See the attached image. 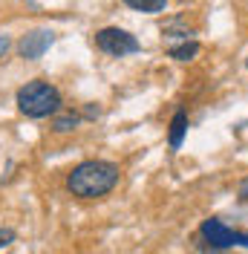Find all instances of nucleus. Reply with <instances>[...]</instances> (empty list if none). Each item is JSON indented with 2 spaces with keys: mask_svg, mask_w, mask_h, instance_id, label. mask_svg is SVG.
Instances as JSON below:
<instances>
[{
  "mask_svg": "<svg viewBox=\"0 0 248 254\" xmlns=\"http://www.w3.org/2000/svg\"><path fill=\"white\" fill-rule=\"evenodd\" d=\"M119 182V165L104 162V159H90V162H81L78 168H72V174L66 176V188L72 196L81 199H95V196H104L116 188Z\"/></svg>",
  "mask_w": 248,
  "mask_h": 254,
  "instance_id": "nucleus-1",
  "label": "nucleus"
},
{
  "mask_svg": "<svg viewBox=\"0 0 248 254\" xmlns=\"http://www.w3.org/2000/svg\"><path fill=\"white\" fill-rule=\"evenodd\" d=\"M17 107L29 119H44L61 110V93L49 81H29L17 90Z\"/></svg>",
  "mask_w": 248,
  "mask_h": 254,
  "instance_id": "nucleus-2",
  "label": "nucleus"
},
{
  "mask_svg": "<svg viewBox=\"0 0 248 254\" xmlns=\"http://www.w3.org/2000/svg\"><path fill=\"white\" fill-rule=\"evenodd\" d=\"M95 47L101 49V52H107V55H116V58H122V55H133V52H139V41L130 35V32L119 29V26H107V29L95 32Z\"/></svg>",
  "mask_w": 248,
  "mask_h": 254,
  "instance_id": "nucleus-3",
  "label": "nucleus"
},
{
  "mask_svg": "<svg viewBox=\"0 0 248 254\" xmlns=\"http://www.w3.org/2000/svg\"><path fill=\"white\" fill-rule=\"evenodd\" d=\"M202 237L208 240L211 246H217V249H231V246H246L248 249V234L231 231L225 222H219V220H205L202 222Z\"/></svg>",
  "mask_w": 248,
  "mask_h": 254,
  "instance_id": "nucleus-4",
  "label": "nucleus"
},
{
  "mask_svg": "<svg viewBox=\"0 0 248 254\" xmlns=\"http://www.w3.org/2000/svg\"><path fill=\"white\" fill-rule=\"evenodd\" d=\"M49 44H52V32H29L23 41H20V55L23 58H29V61H35V58H41L44 52L49 49Z\"/></svg>",
  "mask_w": 248,
  "mask_h": 254,
  "instance_id": "nucleus-5",
  "label": "nucleus"
},
{
  "mask_svg": "<svg viewBox=\"0 0 248 254\" xmlns=\"http://www.w3.org/2000/svg\"><path fill=\"white\" fill-rule=\"evenodd\" d=\"M185 130H187V116L179 110L176 116H173V122H171V147H173V150H179V147H182Z\"/></svg>",
  "mask_w": 248,
  "mask_h": 254,
  "instance_id": "nucleus-6",
  "label": "nucleus"
},
{
  "mask_svg": "<svg viewBox=\"0 0 248 254\" xmlns=\"http://www.w3.org/2000/svg\"><path fill=\"white\" fill-rule=\"evenodd\" d=\"M130 9H136V12H147V15H153V12H162L165 6H168V0H124Z\"/></svg>",
  "mask_w": 248,
  "mask_h": 254,
  "instance_id": "nucleus-7",
  "label": "nucleus"
},
{
  "mask_svg": "<svg viewBox=\"0 0 248 254\" xmlns=\"http://www.w3.org/2000/svg\"><path fill=\"white\" fill-rule=\"evenodd\" d=\"M196 52H199V44H196V41H190V44H182V47H173L171 49V58H176V61H190Z\"/></svg>",
  "mask_w": 248,
  "mask_h": 254,
  "instance_id": "nucleus-8",
  "label": "nucleus"
},
{
  "mask_svg": "<svg viewBox=\"0 0 248 254\" xmlns=\"http://www.w3.org/2000/svg\"><path fill=\"white\" fill-rule=\"evenodd\" d=\"M78 125V116H61L58 122H55V130L58 133H66V130H72Z\"/></svg>",
  "mask_w": 248,
  "mask_h": 254,
  "instance_id": "nucleus-9",
  "label": "nucleus"
},
{
  "mask_svg": "<svg viewBox=\"0 0 248 254\" xmlns=\"http://www.w3.org/2000/svg\"><path fill=\"white\" fill-rule=\"evenodd\" d=\"M12 240H15V234H12L9 228H0V249H3V246H9Z\"/></svg>",
  "mask_w": 248,
  "mask_h": 254,
  "instance_id": "nucleus-10",
  "label": "nucleus"
},
{
  "mask_svg": "<svg viewBox=\"0 0 248 254\" xmlns=\"http://www.w3.org/2000/svg\"><path fill=\"white\" fill-rule=\"evenodd\" d=\"M6 47H9V41H6V38H0V52H6Z\"/></svg>",
  "mask_w": 248,
  "mask_h": 254,
  "instance_id": "nucleus-11",
  "label": "nucleus"
},
{
  "mask_svg": "<svg viewBox=\"0 0 248 254\" xmlns=\"http://www.w3.org/2000/svg\"><path fill=\"white\" fill-rule=\"evenodd\" d=\"M243 196H246V199H248V182H246V188H243Z\"/></svg>",
  "mask_w": 248,
  "mask_h": 254,
  "instance_id": "nucleus-12",
  "label": "nucleus"
}]
</instances>
